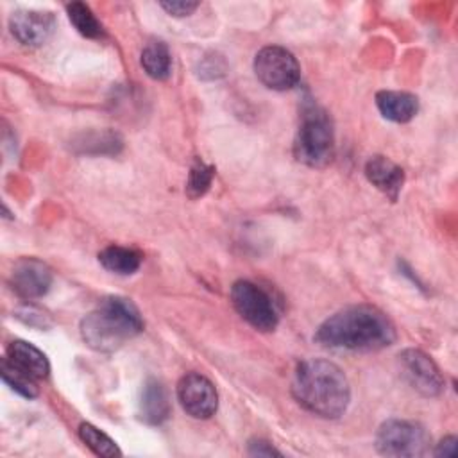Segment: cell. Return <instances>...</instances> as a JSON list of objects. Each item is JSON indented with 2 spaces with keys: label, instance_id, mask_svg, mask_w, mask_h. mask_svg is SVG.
Wrapping results in <instances>:
<instances>
[{
  "label": "cell",
  "instance_id": "obj_1",
  "mask_svg": "<svg viewBox=\"0 0 458 458\" xmlns=\"http://www.w3.org/2000/svg\"><path fill=\"white\" fill-rule=\"evenodd\" d=\"M395 336L392 320L381 310L370 304H356L326 318L315 331L313 340L326 349L372 352L392 345Z\"/></svg>",
  "mask_w": 458,
  "mask_h": 458
},
{
  "label": "cell",
  "instance_id": "obj_2",
  "mask_svg": "<svg viewBox=\"0 0 458 458\" xmlns=\"http://www.w3.org/2000/svg\"><path fill=\"white\" fill-rule=\"evenodd\" d=\"M292 394L308 411L326 419L340 417L351 401V386L344 370L320 358H310L297 365Z\"/></svg>",
  "mask_w": 458,
  "mask_h": 458
},
{
  "label": "cell",
  "instance_id": "obj_3",
  "mask_svg": "<svg viewBox=\"0 0 458 458\" xmlns=\"http://www.w3.org/2000/svg\"><path fill=\"white\" fill-rule=\"evenodd\" d=\"M143 331V318L131 299L104 297L98 306L81 320V336L98 352H113Z\"/></svg>",
  "mask_w": 458,
  "mask_h": 458
},
{
  "label": "cell",
  "instance_id": "obj_4",
  "mask_svg": "<svg viewBox=\"0 0 458 458\" xmlns=\"http://www.w3.org/2000/svg\"><path fill=\"white\" fill-rule=\"evenodd\" d=\"M293 156L311 168H324L335 156L333 123L327 113L315 104H308L302 109L293 141Z\"/></svg>",
  "mask_w": 458,
  "mask_h": 458
},
{
  "label": "cell",
  "instance_id": "obj_5",
  "mask_svg": "<svg viewBox=\"0 0 458 458\" xmlns=\"http://www.w3.org/2000/svg\"><path fill=\"white\" fill-rule=\"evenodd\" d=\"M431 437L426 428L413 420L390 419L376 433V449L385 456L415 458L429 451Z\"/></svg>",
  "mask_w": 458,
  "mask_h": 458
},
{
  "label": "cell",
  "instance_id": "obj_6",
  "mask_svg": "<svg viewBox=\"0 0 458 458\" xmlns=\"http://www.w3.org/2000/svg\"><path fill=\"white\" fill-rule=\"evenodd\" d=\"M231 302L238 315L254 329L268 333L277 327L279 315L270 295L250 281H236L231 286Z\"/></svg>",
  "mask_w": 458,
  "mask_h": 458
},
{
  "label": "cell",
  "instance_id": "obj_7",
  "mask_svg": "<svg viewBox=\"0 0 458 458\" xmlns=\"http://www.w3.org/2000/svg\"><path fill=\"white\" fill-rule=\"evenodd\" d=\"M254 72L263 86L276 91H286L297 86L301 66L292 52L283 47H263L254 57Z\"/></svg>",
  "mask_w": 458,
  "mask_h": 458
},
{
  "label": "cell",
  "instance_id": "obj_8",
  "mask_svg": "<svg viewBox=\"0 0 458 458\" xmlns=\"http://www.w3.org/2000/svg\"><path fill=\"white\" fill-rule=\"evenodd\" d=\"M401 376L424 397H437L444 390V376L437 363L420 349H404L397 356Z\"/></svg>",
  "mask_w": 458,
  "mask_h": 458
},
{
  "label": "cell",
  "instance_id": "obj_9",
  "mask_svg": "<svg viewBox=\"0 0 458 458\" xmlns=\"http://www.w3.org/2000/svg\"><path fill=\"white\" fill-rule=\"evenodd\" d=\"M177 399L182 410L193 419H209L218 408L215 385L197 372H188L179 379Z\"/></svg>",
  "mask_w": 458,
  "mask_h": 458
},
{
  "label": "cell",
  "instance_id": "obj_10",
  "mask_svg": "<svg viewBox=\"0 0 458 458\" xmlns=\"http://www.w3.org/2000/svg\"><path fill=\"white\" fill-rule=\"evenodd\" d=\"M11 288L23 299L43 297L52 284V270L36 258H21L11 270Z\"/></svg>",
  "mask_w": 458,
  "mask_h": 458
},
{
  "label": "cell",
  "instance_id": "obj_11",
  "mask_svg": "<svg viewBox=\"0 0 458 458\" xmlns=\"http://www.w3.org/2000/svg\"><path fill=\"white\" fill-rule=\"evenodd\" d=\"M9 29L21 45L41 47L54 34L55 18L50 11L23 9L13 13L9 20Z\"/></svg>",
  "mask_w": 458,
  "mask_h": 458
},
{
  "label": "cell",
  "instance_id": "obj_12",
  "mask_svg": "<svg viewBox=\"0 0 458 458\" xmlns=\"http://www.w3.org/2000/svg\"><path fill=\"white\" fill-rule=\"evenodd\" d=\"M365 175L369 182L377 188L392 202L397 200L404 184V170L385 156H372L365 163Z\"/></svg>",
  "mask_w": 458,
  "mask_h": 458
},
{
  "label": "cell",
  "instance_id": "obj_13",
  "mask_svg": "<svg viewBox=\"0 0 458 458\" xmlns=\"http://www.w3.org/2000/svg\"><path fill=\"white\" fill-rule=\"evenodd\" d=\"M138 415L147 424H161L170 415L168 394L165 386L154 377H148L141 388Z\"/></svg>",
  "mask_w": 458,
  "mask_h": 458
},
{
  "label": "cell",
  "instance_id": "obj_14",
  "mask_svg": "<svg viewBox=\"0 0 458 458\" xmlns=\"http://www.w3.org/2000/svg\"><path fill=\"white\" fill-rule=\"evenodd\" d=\"M376 106L379 113L395 123H406L415 118L419 111V100L408 91L383 89L376 93Z\"/></svg>",
  "mask_w": 458,
  "mask_h": 458
},
{
  "label": "cell",
  "instance_id": "obj_15",
  "mask_svg": "<svg viewBox=\"0 0 458 458\" xmlns=\"http://www.w3.org/2000/svg\"><path fill=\"white\" fill-rule=\"evenodd\" d=\"M16 367L23 369L36 379H43L50 372V363L47 356L34 347L32 344L25 340H13L7 345V354H5Z\"/></svg>",
  "mask_w": 458,
  "mask_h": 458
},
{
  "label": "cell",
  "instance_id": "obj_16",
  "mask_svg": "<svg viewBox=\"0 0 458 458\" xmlns=\"http://www.w3.org/2000/svg\"><path fill=\"white\" fill-rule=\"evenodd\" d=\"M140 63L145 73L154 81H165L172 73V54L161 39H152L143 47Z\"/></svg>",
  "mask_w": 458,
  "mask_h": 458
},
{
  "label": "cell",
  "instance_id": "obj_17",
  "mask_svg": "<svg viewBox=\"0 0 458 458\" xmlns=\"http://www.w3.org/2000/svg\"><path fill=\"white\" fill-rule=\"evenodd\" d=\"M100 265L118 276H131L141 265V254L131 247L107 245L98 252Z\"/></svg>",
  "mask_w": 458,
  "mask_h": 458
},
{
  "label": "cell",
  "instance_id": "obj_18",
  "mask_svg": "<svg viewBox=\"0 0 458 458\" xmlns=\"http://www.w3.org/2000/svg\"><path fill=\"white\" fill-rule=\"evenodd\" d=\"M0 372H2V379L20 395L27 397V399H34L38 397L39 390L36 385V377H32L29 372H25L23 369L16 367L7 356L2 358L0 363Z\"/></svg>",
  "mask_w": 458,
  "mask_h": 458
},
{
  "label": "cell",
  "instance_id": "obj_19",
  "mask_svg": "<svg viewBox=\"0 0 458 458\" xmlns=\"http://www.w3.org/2000/svg\"><path fill=\"white\" fill-rule=\"evenodd\" d=\"M66 13H68V18H70L72 25L84 38L95 39V38H102L104 36L102 23L97 20V16L91 13V9L86 4L72 2V4L66 5Z\"/></svg>",
  "mask_w": 458,
  "mask_h": 458
},
{
  "label": "cell",
  "instance_id": "obj_20",
  "mask_svg": "<svg viewBox=\"0 0 458 458\" xmlns=\"http://www.w3.org/2000/svg\"><path fill=\"white\" fill-rule=\"evenodd\" d=\"M79 438L97 454V456H104V458H114L120 456L122 451L118 449L116 442L113 438H109L104 431H100L98 428H95L89 422H82L79 426Z\"/></svg>",
  "mask_w": 458,
  "mask_h": 458
},
{
  "label": "cell",
  "instance_id": "obj_21",
  "mask_svg": "<svg viewBox=\"0 0 458 458\" xmlns=\"http://www.w3.org/2000/svg\"><path fill=\"white\" fill-rule=\"evenodd\" d=\"M213 177H215V168L208 163H204L202 159H195L191 168H190V174H188V181H186V193L190 199H199L202 197L211 182H213Z\"/></svg>",
  "mask_w": 458,
  "mask_h": 458
},
{
  "label": "cell",
  "instance_id": "obj_22",
  "mask_svg": "<svg viewBox=\"0 0 458 458\" xmlns=\"http://www.w3.org/2000/svg\"><path fill=\"white\" fill-rule=\"evenodd\" d=\"M79 145L82 147V152H89L91 147H95L93 154H116L122 147V140L116 132L104 131V132L86 134Z\"/></svg>",
  "mask_w": 458,
  "mask_h": 458
},
{
  "label": "cell",
  "instance_id": "obj_23",
  "mask_svg": "<svg viewBox=\"0 0 458 458\" xmlns=\"http://www.w3.org/2000/svg\"><path fill=\"white\" fill-rule=\"evenodd\" d=\"M16 318H20L23 324L38 327V329H45L48 327L52 322L48 318V315L41 310H38L36 306H23L20 310H16Z\"/></svg>",
  "mask_w": 458,
  "mask_h": 458
},
{
  "label": "cell",
  "instance_id": "obj_24",
  "mask_svg": "<svg viewBox=\"0 0 458 458\" xmlns=\"http://www.w3.org/2000/svg\"><path fill=\"white\" fill-rule=\"evenodd\" d=\"M161 7L172 14V16H190L197 7L199 2H184V0H174V2H161Z\"/></svg>",
  "mask_w": 458,
  "mask_h": 458
},
{
  "label": "cell",
  "instance_id": "obj_25",
  "mask_svg": "<svg viewBox=\"0 0 458 458\" xmlns=\"http://www.w3.org/2000/svg\"><path fill=\"white\" fill-rule=\"evenodd\" d=\"M247 453H249L250 456H281V453H279L270 442L261 440V438L250 440Z\"/></svg>",
  "mask_w": 458,
  "mask_h": 458
},
{
  "label": "cell",
  "instance_id": "obj_26",
  "mask_svg": "<svg viewBox=\"0 0 458 458\" xmlns=\"http://www.w3.org/2000/svg\"><path fill=\"white\" fill-rule=\"evenodd\" d=\"M437 456H454L456 454V437H445L435 449Z\"/></svg>",
  "mask_w": 458,
  "mask_h": 458
}]
</instances>
